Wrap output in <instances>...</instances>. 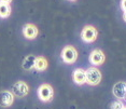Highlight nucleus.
<instances>
[{"mask_svg":"<svg viewBox=\"0 0 126 109\" xmlns=\"http://www.w3.org/2000/svg\"><path fill=\"white\" fill-rule=\"evenodd\" d=\"M123 108H124V105H123V103L121 100H115V102H113L110 107V109H123Z\"/></svg>","mask_w":126,"mask_h":109,"instance_id":"14","label":"nucleus"},{"mask_svg":"<svg viewBox=\"0 0 126 109\" xmlns=\"http://www.w3.org/2000/svg\"><path fill=\"white\" fill-rule=\"evenodd\" d=\"M123 18H124V21L126 22V12H124V15H123Z\"/></svg>","mask_w":126,"mask_h":109,"instance_id":"17","label":"nucleus"},{"mask_svg":"<svg viewBox=\"0 0 126 109\" xmlns=\"http://www.w3.org/2000/svg\"><path fill=\"white\" fill-rule=\"evenodd\" d=\"M28 92H29V87L24 81H17L12 87V94L14 96L25 97L28 94Z\"/></svg>","mask_w":126,"mask_h":109,"instance_id":"5","label":"nucleus"},{"mask_svg":"<svg viewBox=\"0 0 126 109\" xmlns=\"http://www.w3.org/2000/svg\"><path fill=\"white\" fill-rule=\"evenodd\" d=\"M14 102V95L10 91H1L0 92V106L1 107H10Z\"/></svg>","mask_w":126,"mask_h":109,"instance_id":"7","label":"nucleus"},{"mask_svg":"<svg viewBox=\"0 0 126 109\" xmlns=\"http://www.w3.org/2000/svg\"><path fill=\"white\" fill-rule=\"evenodd\" d=\"M78 58V52H77L76 48L71 47V45H67L63 49L62 51V59L66 64H72L77 61Z\"/></svg>","mask_w":126,"mask_h":109,"instance_id":"2","label":"nucleus"},{"mask_svg":"<svg viewBox=\"0 0 126 109\" xmlns=\"http://www.w3.org/2000/svg\"><path fill=\"white\" fill-rule=\"evenodd\" d=\"M112 92H113V95L116 97L117 99H122L124 98L125 95H126V82H117L113 85V89H112Z\"/></svg>","mask_w":126,"mask_h":109,"instance_id":"8","label":"nucleus"},{"mask_svg":"<svg viewBox=\"0 0 126 109\" xmlns=\"http://www.w3.org/2000/svg\"><path fill=\"white\" fill-rule=\"evenodd\" d=\"M86 74V83L90 85H98L101 81V73L96 67H91L85 71Z\"/></svg>","mask_w":126,"mask_h":109,"instance_id":"3","label":"nucleus"},{"mask_svg":"<svg viewBox=\"0 0 126 109\" xmlns=\"http://www.w3.org/2000/svg\"><path fill=\"white\" fill-rule=\"evenodd\" d=\"M121 8L124 12H126V0H122L121 1Z\"/></svg>","mask_w":126,"mask_h":109,"instance_id":"15","label":"nucleus"},{"mask_svg":"<svg viewBox=\"0 0 126 109\" xmlns=\"http://www.w3.org/2000/svg\"><path fill=\"white\" fill-rule=\"evenodd\" d=\"M72 79L73 82L78 85H82L84 83H86V74H85V70L78 68L73 71L72 73Z\"/></svg>","mask_w":126,"mask_h":109,"instance_id":"10","label":"nucleus"},{"mask_svg":"<svg viewBox=\"0 0 126 109\" xmlns=\"http://www.w3.org/2000/svg\"><path fill=\"white\" fill-rule=\"evenodd\" d=\"M23 34L27 39H35L38 36V28L33 24H26L23 28Z\"/></svg>","mask_w":126,"mask_h":109,"instance_id":"9","label":"nucleus"},{"mask_svg":"<svg viewBox=\"0 0 126 109\" xmlns=\"http://www.w3.org/2000/svg\"><path fill=\"white\" fill-rule=\"evenodd\" d=\"M11 14V8L9 4L0 3V18H5Z\"/></svg>","mask_w":126,"mask_h":109,"instance_id":"13","label":"nucleus"},{"mask_svg":"<svg viewBox=\"0 0 126 109\" xmlns=\"http://www.w3.org/2000/svg\"><path fill=\"white\" fill-rule=\"evenodd\" d=\"M35 68L38 71H43L47 68V58L43 56H39L36 58V63H35Z\"/></svg>","mask_w":126,"mask_h":109,"instance_id":"12","label":"nucleus"},{"mask_svg":"<svg viewBox=\"0 0 126 109\" xmlns=\"http://www.w3.org/2000/svg\"><path fill=\"white\" fill-rule=\"evenodd\" d=\"M12 0H0V3H5V4H9Z\"/></svg>","mask_w":126,"mask_h":109,"instance_id":"16","label":"nucleus"},{"mask_svg":"<svg viewBox=\"0 0 126 109\" xmlns=\"http://www.w3.org/2000/svg\"><path fill=\"white\" fill-rule=\"evenodd\" d=\"M36 56L33 55H28L25 57V59L23 61V68L25 70H30L32 68H35V63H36Z\"/></svg>","mask_w":126,"mask_h":109,"instance_id":"11","label":"nucleus"},{"mask_svg":"<svg viewBox=\"0 0 126 109\" xmlns=\"http://www.w3.org/2000/svg\"><path fill=\"white\" fill-rule=\"evenodd\" d=\"M124 98H125V99H126V95H125V97H124Z\"/></svg>","mask_w":126,"mask_h":109,"instance_id":"19","label":"nucleus"},{"mask_svg":"<svg viewBox=\"0 0 126 109\" xmlns=\"http://www.w3.org/2000/svg\"><path fill=\"white\" fill-rule=\"evenodd\" d=\"M123 109H126V107H124V108H123Z\"/></svg>","mask_w":126,"mask_h":109,"instance_id":"20","label":"nucleus"},{"mask_svg":"<svg viewBox=\"0 0 126 109\" xmlns=\"http://www.w3.org/2000/svg\"><path fill=\"white\" fill-rule=\"evenodd\" d=\"M38 96H39L40 100H42V102H44V103L51 102L54 96L53 88L51 87L50 84H47V83L41 84L38 89Z\"/></svg>","mask_w":126,"mask_h":109,"instance_id":"1","label":"nucleus"},{"mask_svg":"<svg viewBox=\"0 0 126 109\" xmlns=\"http://www.w3.org/2000/svg\"><path fill=\"white\" fill-rule=\"evenodd\" d=\"M97 36H98V31L94 26H91V25H87L82 29L81 31V38L84 42H87V43H91V42H94L97 39Z\"/></svg>","mask_w":126,"mask_h":109,"instance_id":"4","label":"nucleus"},{"mask_svg":"<svg viewBox=\"0 0 126 109\" xmlns=\"http://www.w3.org/2000/svg\"><path fill=\"white\" fill-rule=\"evenodd\" d=\"M106 61V56L104 52L99 49L92 51V53L90 54V62L91 64H93L94 66H100L102 65Z\"/></svg>","mask_w":126,"mask_h":109,"instance_id":"6","label":"nucleus"},{"mask_svg":"<svg viewBox=\"0 0 126 109\" xmlns=\"http://www.w3.org/2000/svg\"><path fill=\"white\" fill-rule=\"evenodd\" d=\"M70 1H76V0H70Z\"/></svg>","mask_w":126,"mask_h":109,"instance_id":"18","label":"nucleus"}]
</instances>
